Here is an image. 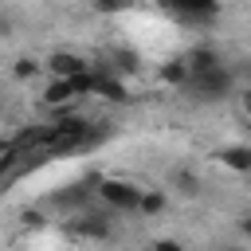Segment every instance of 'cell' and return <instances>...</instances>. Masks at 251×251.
Listing matches in <instances>:
<instances>
[{"label":"cell","instance_id":"cell-6","mask_svg":"<svg viewBox=\"0 0 251 251\" xmlns=\"http://www.w3.org/2000/svg\"><path fill=\"white\" fill-rule=\"evenodd\" d=\"M184 63H188V75H204V71L224 67V55H220L212 43H196V47L184 51Z\"/></svg>","mask_w":251,"mask_h":251},{"label":"cell","instance_id":"cell-8","mask_svg":"<svg viewBox=\"0 0 251 251\" xmlns=\"http://www.w3.org/2000/svg\"><path fill=\"white\" fill-rule=\"evenodd\" d=\"M94 94H102V98H110V102H129L126 82H118V78L106 75L102 67H94Z\"/></svg>","mask_w":251,"mask_h":251},{"label":"cell","instance_id":"cell-24","mask_svg":"<svg viewBox=\"0 0 251 251\" xmlns=\"http://www.w3.org/2000/svg\"><path fill=\"white\" fill-rule=\"evenodd\" d=\"M247 176H251V173H247Z\"/></svg>","mask_w":251,"mask_h":251},{"label":"cell","instance_id":"cell-18","mask_svg":"<svg viewBox=\"0 0 251 251\" xmlns=\"http://www.w3.org/2000/svg\"><path fill=\"white\" fill-rule=\"evenodd\" d=\"M24 224L27 227H43V212H24Z\"/></svg>","mask_w":251,"mask_h":251},{"label":"cell","instance_id":"cell-14","mask_svg":"<svg viewBox=\"0 0 251 251\" xmlns=\"http://www.w3.org/2000/svg\"><path fill=\"white\" fill-rule=\"evenodd\" d=\"M114 59H118V71H129V75H133V71H137V67H141V63H137V55H133V51H114Z\"/></svg>","mask_w":251,"mask_h":251},{"label":"cell","instance_id":"cell-15","mask_svg":"<svg viewBox=\"0 0 251 251\" xmlns=\"http://www.w3.org/2000/svg\"><path fill=\"white\" fill-rule=\"evenodd\" d=\"M145 251H184V243H176V239H153V243H145Z\"/></svg>","mask_w":251,"mask_h":251},{"label":"cell","instance_id":"cell-2","mask_svg":"<svg viewBox=\"0 0 251 251\" xmlns=\"http://www.w3.org/2000/svg\"><path fill=\"white\" fill-rule=\"evenodd\" d=\"M98 196H102V204L114 208V212H137V204H141V188H137L133 180H122V176L98 180Z\"/></svg>","mask_w":251,"mask_h":251},{"label":"cell","instance_id":"cell-7","mask_svg":"<svg viewBox=\"0 0 251 251\" xmlns=\"http://www.w3.org/2000/svg\"><path fill=\"white\" fill-rule=\"evenodd\" d=\"M216 161L231 173H251V145H224L216 149Z\"/></svg>","mask_w":251,"mask_h":251},{"label":"cell","instance_id":"cell-19","mask_svg":"<svg viewBox=\"0 0 251 251\" xmlns=\"http://www.w3.org/2000/svg\"><path fill=\"white\" fill-rule=\"evenodd\" d=\"M12 27H16V20L12 16H0V35H12Z\"/></svg>","mask_w":251,"mask_h":251},{"label":"cell","instance_id":"cell-1","mask_svg":"<svg viewBox=\"0 0 251 251\" xmlns=\"http://www.w3.org/2000/svg\"><path fill=\"white\" fill-rule=\"evenodd\" d=\"M180 90L196 102H224L227 94H235V75L227 67H216V71H204V75H188V82Z\"/></svg>","mask_w":251,"mask_h":251},{"label":"cell","instance_id":"cell-21","mask_svg":"<svg viewBox=\"0 0 251 251\" xmlns=\"http://www.w3.org/2000/svg\"><path fill=\"white\" fill-rule=\"evenodd\" d=\"M0 153H12V145H8V141H0Z\"/></svg>","mask_w":251,"mask_h":251},{"label":"cell","instance_id":"cell-13","mask_svg":"<svg viewBox=\"0 0 251 251\" xmlns=\"http://www.w3.org/2000/svg\"><path fill=\"white\" fill-rule=\"evenodd\" d=\"M39 71H43V63H39V59H31V55H20V59L12 63V75H16L20 82H31V78H39Z\"/></svg>","mask_w":251,"mask_h":251},{"label":"cell","instance_id":"cell-16","mask_svg":"<svg viewBox=\"0 0 251 251\" xmlns=\"http://www.w3.org/2000/svg\"><path fill=\"white\" fill-rule=\"evenodd\" d=\"M133 0H94V8L98 12H122V8H129Z\"/></svg>","mask_w":251,"mask_h":251},{"label":"cell","instance_id":"cell-5","mask_svg":"<svg viewBox=\"0 0 251 251\" xmlns=\"http://www.w3.org/2000/svg\"><path fill=\"white\" fill-rule=\"evenodd\" d=\"M43 67L51 71V78H75V75L90 71V59H82V55H75V51H51Z\"/></svg>","mask_w":251,"mask_h":251},{"label":"cell","instance_id":"cell-10","mask_svg":"<svg viewBox=\"0 0 251 251\" xmlns=\"http://www.w3.org/2000/svg\"><path fill=\"white\" fill-rule=\"evenodd\" d=\"M169 184H173L180 196H200V192H204V180H200V173H192V169H184V165L169 173Z\"/></svg>","mask_w":251,"mask_h":251},{"label":"cell","instance_id":"cell-3","mask_svg":"<svg viewBox=\"0 0 251 251\" xmlns=\"http://www.w3.org/2000/svg\"><path fill=\"white\" fill-rule=\"evenodd\" d=\"M180 24H212L220 16V0H161Z\"/></svg>","mask_w":251,"mask_h":251},{"label":"cell","instance_id":"cell-12","mask_svg":"<svg viewBox=\"0 0 251 251\" xmlns=\"http://www.w3.org/2000/svg\"><path fill=\"white\" fill-rule=\"evenodd\" d=\"M165 208H169V196H165V188H141L137 216H161Z\"/></svg>","mask_w":251,"mask_h":251},{"label":"cell","instance_id":"cell-22","mask_svg":"<svg viewBox=\"0 0 251 251\" xmlns=\"http://www.w3.org/2000/svg\"><path fill=\"white\" fill-rule=\"evenodd\" d=\"M224 251H247V247H224Z\"/></svg>","mask_w":251,"mask_h":251},{"label":"cell","instance_id":"cell-17","mask_svg":"<svg viewBox=\"0 0 251 251\" xmlns=\"http://www.w3.org/2000/svg\"><path fill=\"white\" fill-rule=\"evenodd\" d=\"M239 110L251 118V86H243V90H239Z\"/></svg>","mask_w":251,"mask_h":251},{"label":"cell","instance_id":"cell-20","mask_svg":"<svg viewBox=\"0 0 251 251\" xmlns=\"http://www.w3.org/2000/svg\"><path fill=\"white\" fill-rule=\"evenodd\" d=\"M239 235H243V239H251V216H243V220H239Z\"/></svg>","mask_w":251,"mask_h":251},{"label":"cell","instance_id":"cell-23","mask_svg":"<svg viewBox=\"0 0 251 251\" xmlns=\"http://www.w3.org/2000/svg\"><path fill=\"white\" fill-rule=\"evenodd\" d=\"M0 114H4V102H0Z\"/></svg>","mask_w":251,"mask_h":251},{"label":"cell","instance_id":"cell-9","mask_svg":"<svg viewBox=\"0 0 251 251\" xmlns=\"http://www.w3.org/2000/svg\"><path fill=\"white\" fill-rule=\"evenodd\" d=\"M157 82H165V86H184L188 82V63H184V55H176V59H165L161 67H157Z\"/></svg>","mask_w":251,"mask_h":251},{"label":"cell","instance_id":"cell-11","mask_svg":"<svg viewBox=\"0 0 251 251\" xmlns=\"http://www.w3.org/2000/svg\"><path fill=\"white\" fill-rule=\"evenodd\" d=\"M71 98H78L71 78H51V82H47V90H43V102H47V106H67Z\"/></svg>","mask_w":251,"mask_h":251},{"label":"cell","instance_id":"cell-4","mask_svg":"<svg viewBox=\"0 0 251 251\" xmlns=\"http://www.w3.org/2000/svg\"><path fill=\"white\" fill-rule=\"evenodd\" d=\"M71 227L78 235H86V239H110L114 235V208L110 212H82Z\"/></svg>","mask_w":251,"mask_h":251}]
</instances>
